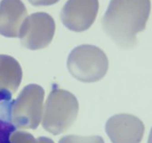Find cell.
Masks as SVG:
<instances>
[{
	"instance_id": "4",
	"label": "cell",
	"mask_w": 152,
	"mask_h": 143,
	"mask_svg": "<svg viewBox=\"0 0 152 143\" xmlns=\"http://www.w3.org/2000/svg\"><path fill=\"white\" fill-rule=\"evenodd\" d=\"M44 89L37 84H29L23 89L12 106V120L15 127L36 129L44 112Z\"/></svg>"
},
{
	"instance_id": "1",
	"label": "cell",
	"mask_w": 152,
	"mask_h": 143,
	"mask_svg": "<svg viewBox=\"0 0 152 143\" xmlns=\"http://www.w3.org/2000/svg\"><path fill=\"white\" fill-rule=\"evenodd\" d=\"M150 9V0H110L102 28L119 46L132 48L137 45V34L146 28Z\"/></svg>"
},
{
	"instance_id": "14",
	"label": "cell",
	"mask_w": 152,
	"mask_h": 143,
	"mask_svg": "<svg viewBox=\"0 0 152 143\" xmlns=\"http://www.w3.org/2000/svg\"><path fill=\"white\" fill-rule=\"evenodd\" d=\"M28 1L35 7H45L53 5L58 2L59 0H28Z\"/></svg>"
},
{
	"instance_id": "6",
	"label": "cell",
	"mask_w": 152,
	"mask_h": 143,
	"mask_svg": "<svg viewBox=\"0 0 152 143\" xmlns=\"http://www.w3.org/2000/svg\"><path fill=\"white\" fill-rule=\"evenodd\" d=\"M98 10V0H68L62 9L61 19L69 30L83 32L92 26Z\"/></svg>"
},
{
	"instance_id": "10",
	"label": "cell",
	"mask_w": 152,
	"mask_h": 143,
	"mask_svg": "<svg viewBox=\"0 0 152 143\" xmlns=\"http://www.w3.org/2000/svg\"><path fill=\"white\" fill-rule=\"evenodd\" d=\"M15 130L12 120V110L0 112V143H13L11 136Z\"/></svg>"
},
{
	"instance_id": "9",
	"label": "cell",
	"mask_w": 152,
	"mask_h": 143,
	"mask_svg": "<svg viewBox=\"0 0 152 143\" xmlns=\"http://www.w3.org/2000/svg\"><path fill=\"white\" fill-rule=\"evenodd\" d=\"M21 67L14 58L0 55V93H12L20 84Z\"/></svg>"
},
{
	"instance_id": "7",
	"label": "cell",
	"mask_w": 152,
	"mask_h": 143,
	"mask_svg": "<svg viewBox=\"0 0 152 143\" xmlns=\"http://www.w3.org/2000/svg\"><path fill=\"white\" fill-rule=\"evenodd\" d=\"M105 130L112 143H140L145 126L138 117L123 113L110 117Z\"/></svg>"
},
{
	"instance_id": "12",
	"label": "cell",
	"mask_w": 152,
	"mask_h": 143,
	"mask_svg": "<svg viewBox=\"0 0 152 143\" xmlns=\"http://www.w3.org/2000/svg\"><path fill=\"white\" fill-rule=\"evenodd\" d=\"M14 100L12 99V93H0V112L11 110Z\"/></svg>"
},
{
	"instance_id": "13",
	"label": "cell",
	"mask_w": 152,
	"mask_h": 143,
	"mask_svg": "<svg viewBox=\"0 0 152 143\" xmlns=\"http://www.w3.org/2000/svg\"><path fill=\"white\" fill-rule=\"evenodd\" d=\"M22 136L26 143H53V141L51 139L45 137H40L38 139H34L29 134H22Z\"/></svg>"
},
{
	"instance_id": "11",
	"label": "cell",
	"mask_w": 152,
	"mask_h": 143,
	"mask_svg": "<svg viewBox=\"0 0 152 143\" xmlns=\"http://www.w3.org/2000/svg\"><path fill=\"white\" fill-rule=\"evenodd\" d=\"M59 143H104L101 136H78V135H67L60 139Z\"/></svg>"
},
{
	"instance_id": "3",
	"label": "cell",
	"mask_w": 152,
	"mask_h": 143,
	"mask_svg": "<svg viewBox=\"0 0 152 143\" xmlns=\"http://www.w3.org/2000/svg\"><path fill=\"white\" fill-rule=\"evenodd\" d=\"M67 68L76 80L83 82H95L107 74L109 61L101 48L83 45L71 52L67 59Z\"/></svg>"
},
{
	"instance_id": "5",
	"label": "cell",
	"mask_w": 152,
	"mask_h": 143,
	"mask_svg": "<svg viewBox=\"0 0 152 143\" xmlns=\"http://www.w3.org/2000/svg\"><path fill=\"white\" fill-rule=\"evenodd\" d=\"M55 32L53 17L44 12L32 14L24 20L19 37L22 45L30 50L43 49L50 45Z\"/></svg>"
},
{
	"instance_id": "8",
	"label": "cell",
	"mask_w": 152,
	"mask_h": 143,
	"mask_svg": "<svg viewBox=\"0 0 152 143\" xmlns=\"http://www.w3.org/2000/svg\"><path fill=\"white\" fill-rule=\"evenodd\" d=\"M26 15V8L21 0H2L0 3V34L7 37L18 36Z\"/></svg>"
},
{
	"instance_id": "2",
	"label": "cell",
	"mask_w": 152,
	"mask_h": 143,
	"mask_svg": "<svg viewBox=\"0 0 152 143\" xmlns=\"http://www.w3.org/2000/svg\"><path fill=\"white\" fill-rule=\"evenodd\" d=\"M79 103L68 91L54 86L44 107L42 125L45 131L59 135L66 131L77 118Z\"/></svg>"
},
{
	"instance_id": "15",
	"label": "cell",
	"mask_w": 152,
	"mask_h": 143,
	"mask_svg": "<svg viewBox=\"0 0 152 143\" xmlns=\"http://www.w3.org/2000/svg\"><path fill=\"white\" fill-rule=\"evenodd\" d=\"M148 143H152V128H151V131H150V133H149V136H148Z\"/></svg>"
}]
</instances>
